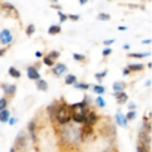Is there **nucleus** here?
<instances>
[{
	"label": "nucleus",
	"instance_id": "nucleus-1",
	"mask_svg": "<svg viewBox=\"0 0 152 152\" xmlns=\"http://www.w3.org/2000/svg\"><path fill=\"white\" fill-rule=\"evenodd\" d=\"M54 119H57V122L61 124V125H67L72 121V107L69 104H64V103L57 104Z\"/></svg>",
	"mask_w": 152,
	"mask_h": 152
},
{
	"label": "nucleus",
	"instance_id": "nucleus-2",
	"mask_svg": "<svg viewBox=\"0 0 152 152\" xmlns=\"http://www.w3.org/2000/svg\"><path fill=\"white\" fill-rule=\"evenodd\" d=\"M14 143H15V145H14L12 148L15 149V152H21V149L24 151V148H26V143H27L26 133H24V131L18 133V136H17V139H15V142H14Z\"/></svg>",
	"mask_w": 152,
	"mask_h": 152
},
{
	"label": "nucleus",
	"instance_id": "nucleus-3",
	"mask_svg": "<svg viewBox=\"0 0 152 152\" xmlns=\"http://www.w3.org/2000/svg\"><path fill=\"white\" fill-rule=\"evenodd\" d=\"M14 40V36H12V31L9 28H3L0 31V43L2 45H11Z\"/></svg>",
	"mask_w": 152,
	"mask_h": 152
},
{
	"label": "nucleus",
	"instance_id": "nucleus-4",
	"mask_svg": "<svg viewBox=\"0 0 152 152\" xmlns=\"http://www.w3.org/2000/svg\"><path fill=\"white\" fill-rule=\"evenodd\" d=\"M27 76H28V79H31V81H40V73H39V70H37V67H33V66H30V67H27Z\"/></svg>",
	"mask_w": 152,
	"mask_h": 152
},
{
	"label": "nucleus",
	"instance_id": "nucleus-5",
	"mask_svg": "<svg viewBox=\"0 0 152 152\" xmlns=\"http://www.w3.org/2000/svg\"><path fill=\"white\" fill-rule=\"evenodd\" d=\"M2 90H3L5 96H9V97L17 93V87L14 84H2Z\"/></svg>",
	"mask_w": 152,
	"mask_h": 152
},
{
	"label": "nucleus",
	"instance_id": "nucleus-6",
	"mask_svg": "<svg viewBox=\"0 0 152 152\" xmlns=\"http://www.w3.org/2000/svg\"><path fill=\"white\" fill-rule=\"evenodd\" d=\"M66 70H67V67H66V64H63V63H57V64H54V67H52V73L57 75V76L63 75Z\"/></svg>",
	"mask_w": 152,
	"mask_h": 152
},
{
	"label": "nucleus",
	"instance_id": "nucleus-7",
	"mask_svg": "<svg viewBox=\"0 0 152 152\" xmlns=\"http://www.w3.org/2000/svg\"><path fill=\"white\" fill-rule=\"evenodd\" d=\"M96 122H97V115H96L94 112H88L87 116H85V124H84V125L93 127V124H96Z\"/></svg>",
	"mask_w": 152,
	"mask_h": 152
},
{
	"label": "nucleus",
	"instance_id": "nucleus-8",
	"mask_svg": "<svg viewBox=\"0 0 152 152\" xmlns=\"http://www.w3.org/2000/svg\"><path fill=\"white\" fill-rule=\"evenodd\" d=\"M115 121H116V124L121 125V127H125V125H127V118H125V115H122L121 112H116Z\"/></svg>",
	"mask_w": 152,
	"mask_h": 152
},
{
	"label": "nucleus",
	"instance_id": "nucleus-9",
	"mask_svg": "<svg viewBox=\"0 0 152 152\" xmlns=\"http://www.w3.org/2000/svg\"><path fill=\"white\" fill-rule=\"evenodd\" d=\"M113 96H115V99H116V102H118L119 104H124L125 102H128V96H127L124 91H122V93H115Z\"/></svg>",
	"mask_w": 152,
	"mask_h": 152
},
{
	"label": "nucleus",
	"instance_id": "nucleus-10",
	"mask_svg": "<svg viewBox=\"0 0 152 152\" xmlns=\"http://www.w3.org/2000/svg\"><path fill=\"white\" fill-rule=\"evenodd\" d=\"M9 119H11V113H9L8 109L0 112V122H9Z\"/></svg>",
	"mask_w": 152,
	"mask_h": 152
},
{
	"label": "nucleus",
	"instance_id": "nucleus-11",
	"mask_svg": "<svg viewBox=\"0 0 152 152\" xmlns=\"http://www.w3.org/2000/svg\"><path fill=\"white\" fill-rule=\"evenodd\" d=\"M112 88H113L115 93H122V91L125 90V84H124V82H115V84L112 85Z\"/></svg>",
	"mask_w": 152,
	"mask_h": 152
},
{
	"label": "nucleus",
	"instance_id": "nucleus-12",
	"mask_svg": "<svg viewBox=\"0 0 152 152\" xmlns=\"http://www.w3.org/2000/svg\"><path fill=\"white\" fill-rule=\"evenodd\" d=\"M9 76L18 79V78H21V72H20L17 67H9Z\"/></svg>",
	"mask_w": 152,
	"mask_h": 152
},
{
	"label": "nucleus",
	"instance_id": "nucleus-13",
	"mask_svg": "<svg viewBox=\"0 0 152 152\" xmlns=\"http://www.w3.org/2000/svg\"><path fill=\"white\" fill-rule=\"evenodd\" d=\"M64 81H66L67 85H75L76 82H78V79H76V76H75V75H67Z\"/></svg>",
	"mask_w": 152,
	"mask_h": 152
},
{
	"label": "nucleus",
	"instance_id": "nucleus-14",
	"mask_svg": "<svg viewBox=\"0 0 152 152\" xmlns=\"http://www.w3.org/2000/svg\"><path fill=\"white\" fill-rule=\"evenodd\" d=\"M60 30H61V27H60L58 24H52V26L48 28V33H49V34H57V33H60Z\"/></svg>",
	"mask_w": 152,
	"mask_h": 152
},
{
	"label": "nucleus",
	"instance_id": "nucleus-15",
	"mask_svg": "<svg viewBox=\"0 0 152 152\" xmlns=\"http://www.w3.org/2000/svg\"><path fill=\"white\" fill-rule=\"evenodd\" d=\"M128 70L130 72H140V70H143V64H128Z\"/></svg>",
	"mask_w": 152,
	"mask_h": 152
},
{
	"label": "nucleus",
	"instance_id": "nucleus-16",
	"mask_svg": "<svg viewBox=\"0 0 152 152\" xmlns=\"http://www.w3.org/2000/svg\"><path fill=\"white\" fill-rule=\"evenodd\" d=\"M36 87H37V90H40V91H46L48 90V84L45 82V81H37V84H36Z\"/></svg>",
	"mask_w": 152,
	"mask_h": 152
},
{
	"label": "nucleus",
	"instance_id": "nucleus-17",
	"mask_svg": "<svg viewBox=\"0 0 152 152\" xmlns=\"http://www.w3.org/2000/svg\"><path fill=\"white\" fill-rule=\"evenodd\" d=\"M93 91H94L96 94H99V96H100V94H104L106 88H104V87H102V85H94V87H93Z\"/></svg>",
	"mask_w": 152,
	"mask_h": 152
},
{
	"label": "nucleus",
	"instance_id": "nucleus-18",
	"mask_svg": "<svg viewBox=\"0 0 152 152\" xmlns=\"http://www.w3.org/2000/svg\"><path fill=\"white\" fill-rule=\"evenodd\" d=\"M6 107H8V99L6 97H2V99H0V112L6 110Z\"/></svg>",
	"mask_w": 152,
	"mask_h": 152
},
{
	"label": "nucleus",
	"instance_id": "nucleus-19",
	"mask_svg": "<svg viewBox=\"0 0 152 152\" xmlns=\"http://www.w3.org/2000/svg\"><path fill=\"white\" fill-rule=\"evenodd\" d=\"M73 87L78 88V90H88V88H90V85H88V84H84V82H76Z\"/></svg>",
	"mask_w": 152,
	"mask_h": 152
},
{
	"label": "nucleus",
	"instance_id": "nucleus-20",
	"mask_svg": "<svg viewBox=\"0 0 152 152\" xmlns=\"http://www.w3.org/2000/svg\"><path fill=\"white\" fill-rule=\"evenodd\" d=\"M148 55H149V52H136V54H131L133 58H145Z\"/></svg>",
	"mask_w": 152,
	"mask_h": 152
},
{
	"label": "nucleus",
	"instance_id": "nucleus-21",
	"mask_svg": "<svg viewBox=\"0 0 152 152\" xmlns=\"http://www.w3.org/2000/svg\"><path fill=\"white\" fill-rule=\"evenodd\" d=\"M58 55H60V52H58V51H51L46 57H48V58H51V60L54 61V58H58Z\"/></svg>",
	"mask_w": 152,
	"mask_h": 152
},
{
	"label": "nucleus",
	"instance_id": "nucleus-22",
	"mask_svg": "<svg viewBox=\"0 0 152 152\" xmlns=\"http://www.w3.org/2000/svg\"><path fill=\"white\" fill-rule=\"evenodd\" d=\"M96 103H97V106H100V107H104V106H106V102L102 99V96H99V97L96 99Z\"/></svg>",
	"mask_w": 152,
	"mask_h": 152
},
{
	"label": "nucleus",
	"instance_id": "nucleus-23",
	"mask_svg": "<svg viewBox=\"0 0 152 152\" xmlns=\"http://www.w3.org/2000/svg\"><path fill=\"white\" fill-rule=\"evenodd\" d=\"M34 30H36L34 26H33V24H28V26H27V30H26V31H27V36H31V34L34 33Z\"/></svg>",
	"mask_w": 152,
	"mask_h": 152
},
{
	"label": "nucleus",
	"instance_id": "nucleus-24",
	"mask_svg": "<svg viewBox=\"0 0 152 152\" xmlns=\"http://www.w3.org/2000/svg\"><path fill=\"white\" fill-rule=\"evenodd\" d=\"M125 118H127V121H133V119L136 118V112H134V110H130V112L125 115Z\"/></svg>",
	"mask_w": 152,
	"mask_h": 152
},
{
	"label": "nucleus",
	"instance_id": "nucleus-25",
	"mask_svg": "<svg viewBox=\"0 0 152 152\" xmlns=\"http://www.w3.org/2000/svg\"><path fill=\"white\" fill-rule=\"evenodd\" d=\"M137 152H149V146L139 145V146H137Z\"/></svg>",
	"mask_w": 152,
	"mask_h": 152
},
{
	"label": "nucleus",
	"instance_id": "nucleus-26",
	"mask_svg": "<svg viewBox=\"0 0 152 152\" xmlns=\"http://www.w3.org/2000/svg\"><path fill=\"white\" fill-rule=\"evenodd\" d=\"M58 17H60V23H64L66 20H69V15H66L63 12H58Z\"/></svg>",
	"mask_w": 152,
	"mask_h": 152
},
{
	"label": "nucleus",
	"instance_id": "nucleus-27",
	"mask_svg": "<svg viewBox=\"0 0 152 152\" xmlns=\"http://www.w3.org/2000/svg\"><path fill=\"white\" fill-rule=\"evenodd\" d=\"M43 64H46V66H52V67H54V61H52L51 58H48V57H43Z\"/></svg>",
	"mask_w": 152,
	"mask_h": 152
},
{
	"label": "nucleus",
	"instance_id": "nucleus-28",
	"mask_svg": "<svg viewBox=\"0 0 152 152\" xmlns=\"http://www.w3.org/2000/svg\"><path fill=\"white\" fill-rule=\"evenodd\" d=\"M106 75H107V72L104 70V72H100V73H97V75H96V78H97V79H103V78H106Z\"/></svg>",
	"mask_w": 152,
	"mask_h": 152
},
{
	"label": "nucleus",
	"instance_id": "nucleus-29",
	"mask_svg": "<svg viewBox=\"0 0 152 152\" xmlns=\"http://www.w3.org/2000/svg\"><path fill=\"white\" fill-rule=\"evenodd\" d=\"M73 58H75L76 61H82V60H84V55H81V54H73Z\"/></svg>",
	"mask_w": 152,
	"mask_h": 152
},
{
	"label": "nucleus",
	"instance_id": "nucleus-30",
	"mask_svg": "<svg viewBox=\"0 0 152 152\" xmlns=\"http://www.w3.org/2000/svg\"><path fill=\"white\" fill-rule=\"evenodd\" d=\"M110 17H109V14H99V20H109Z\"/></svg>",
	"mask_w": 152,
	"mask_h": 152
},
{
	"label": "nucleus",
	"instance_id": "nucleus-31",
	"mask_svg": "<svg viewBox=\"0 0 152 152\" xmlns=\"http://www.w3.org/2000/svg\"><path fill=\"white\" fill-rule=\"evenodd\" d=\"M110 52H112V49H110V48H106V49H103V55H104V57H106V55H109Z\"/></svg>",
	"mask_w": 152,
	"mask_h": 152
},
{
	"label": "nucleus",
	"instance_id": "nucleus-32",
	"mask_svg": "<svg viewBox=\"0 0 152 152\" xmlns=\"http://www.w3.org/2000/svg\"><path fill=\"white\" fill-rule=\"evenodd\" d=\"M17 121H18L17 118H11V119H9V125H15V124H17Z\"/></svg>",
	"mask_w": 152,
	"mask_h": 152
},
{
	"label": "nucleus",
	"instance_id": "nucleus-33",
	"mask_svg": "<svg viewBox=\"0 0 152 152\" xmlns=\"http://www.w3.org/2000/svg\"><path fill=\"white\" fill-rule=\"evenodd\" d=\"M6 54V48H0V57H3Z\"/></svg>",
	"mask_w": 152,
	"mask_h": 152
},
{
	"label": "nucleus",
	"instance_id": "nucleus-34",
	"mask_svg": "<svg viewBox=\"0 0 152 152\" xmlns=\"http://www.w3.org/2000/svg\"><path fill=\"white\" fill-rule=\"evenodd\" d=\"M113 43V39H107V40H104V45H112Z\"/></svg>",
	"mask_w": 152,
	"mask_h": 152
},
{
	"label": "nucleus",
	"instance_id": "nucleus-35",
	"mask_svg": "<svg viewBox=\"0 0 152 152\" xmlns=\"http://www.w3.org/2000/svg\"><path fill=\"white\" fill-rule=\"evenodd\" d=\"M128 107H130V110H134V109H136V104H134V103H130Z\"/></svg>",
	"mask_w": 152,
	"mask_h": 152
},
{
	"label": "nucleus",
	"instance_id": "nucleus-36",
	"mask_svg": "<svg viewBox=\"0 0 152 152\" xmlns=\"http://www.w3.org/2000/svg\"><path fill=\"white\" fill-rule=\"evenodd\" d=\"M130 73V70H128V67H125L124 70H122V75H128Z\"/></svg>",
	"mask_w": 152,
	"mask_h": 152
},
{
	"label": "nucleus",
	"instance_id": "nucleus-37",
	"mask_svg": "<svg viewBox=\"0 0 152 152\" xmlns=\"http://www.w3.org/2000/svg\"><path fill=\"white\" fill-rule=\"evenodd\" d=\"M69 18H72V20H78V18H79V17H78V15H70V17H69Z\"/></svg>",
	"mask_w": 152,
	"mask_h": 152
},
{
	"label": "nucleus",
	"instance_id": "nucleus-38",
	"mask_svg": "<svg viewBox=\"0 0 152 152\" xmlns=\"http://www.w3.org/2000/svg\"><path fill=\"white\" fill-rule=\"evenodd\" d=\"M122 48H124V49H125V51H128V49H130V45H127V43H125V45H124V46H122Z\"/></svg>",
	"mask_w": 152,
	"mask_h": 152
},
{
	"label": "nucleus",
	"instance_id": "nucleus-39",
	"mask_svg": "<svg viewBox=\"0 0 152 152\" xmlns=\"http://www.w3.org/2000/svg\"><path fill=\"white\" fill-rule=\"evenodd\" d=\"M36 57H37V58H40V57H42V52H40V51H37V52H36Z\"/></svg>",
	"mask_w": 152,
	"mask_h": 152
}]
</instances>
